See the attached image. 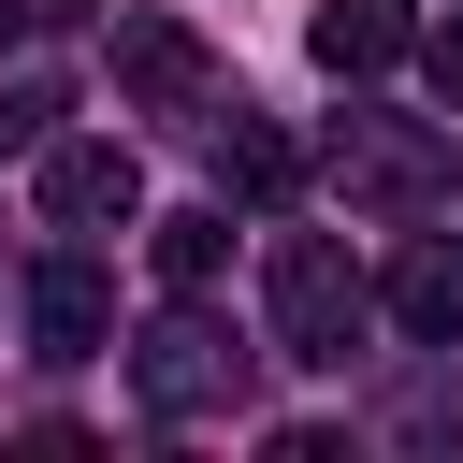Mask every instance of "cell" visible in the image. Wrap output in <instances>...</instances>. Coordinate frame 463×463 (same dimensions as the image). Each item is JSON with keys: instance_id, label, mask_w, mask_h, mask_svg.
<instances>
[{"instance_id": "cell-1", "label": "cell", "mask_w": 463, "mask_h": 463, "mask_svg": "<svg viewBox=\"0 0 463 463\" xmlns=\"http://www.w3.org/2000/svg\"><path fill=\"white\" fill-rule=\"evenodd\" d=\"M260 304H275V362H304V376H347V347L376 333V289H362V260L333 232H275Z\"/></svg>"}, {"instance_id": "cell-2", "label": "cell", "mask_w": 463, "mask_h": 463, "mask_svg": "<svg viewBox=\"0 0 463 463\" xmlns=\"http://www.w3.org/2000/svg\"><path fill=\"white\" fill-rule=\"evenodd\" d=\"M130 391H145V420H232V405L260 391V347H246L203 289H174V304L145 318V347H130Z\"/></svg>"}, {"instance_id": "cell-3", "label": "cell", "mask_w": 463, "mask_h": 463, "mask_svg": "<svg viewBox=\"0 0 463 463\" xmlns=\"http://www.w3.org/2000/svg\"><path fill=\"white\" fill-rule=\"evenodd\" d=\"M318 174H333L362 217H434V203L463 188V145H449L434 116H376V101H347L333 145H318Z\"/></svg>"}, {"instance_id": "cell-4", "label": "cell", "mask_w": 463, "mask_h": 463, "mask_svg": "<svg viewBox=\"0 0 463 463\" xmlns=\"http://www.w3.org/2000/svg\"><path fill=\"white\" fill-rule=\"evenodd\" d=\"M116 101L203 130V116H217V58H203V29H188V14H116Z\"/></svg>"}, {"instance_id": "cell-5", "label": "cell", "mask_w": 463, "mask_h": 463, "mask_svg": "<svg viewBox=\"0 0 463 463\" xmlns=\"http://www.w3.org/2000/svg\"><path fill=\"white\" fill-rule=\"evenodd\" d=\"M203 145H217V188H232V203H260V217H289V203H304V145H289L260 101H217V116H203Z\"/></svg>"}, {"instance_id": "cell-6", "label": "cell", "mask_w": 463, "mask_h": 463, "mask_svg": "<svg viewBox=\"0 0 463 463\" xmlns=\"http://www.w3.org/2000/svg\"><path fill=\"white\" fill-rule=\"evenodd\" d=\"M43 217L58 232H130L145 217V159L130 145H43Z\"/></svg>"}, {"instance_id": "cell-7", "label": "cell", "mask_w": 463, "mask_h": 463, "mask_svg": "<svg viewBox=\"0 0 463 463\" xmlns=\"http://www.w3.org/2000/svg\"><path fill=\"white\" fill-rule=\"evenodd\" d=\"M101 333H116V275H101L87 246H58V260L29 275V347H43V362H101Z\"/></svg>"}, {"instance_id": "cell-8", "label": "cell", "mask_w": 463, "mask_h": 463, "mask_svg": "<svg viewBox=\"0 0 463 463\" xmlns=\"http://www.w3.org/2000/svg\"><path fill=\"white\" fill-rule=\"evenodd\" d=\"M376 449H405V463H449V449H463V347H420V362L376 391Z\"/></svg>"}, {"instance_id": "cell-9", "label": "cell", "mask_w": 463, "mask_h": 463, "mask_svg": "<svg viewBox=\"0 0 463 463\" xmlns=\"http://www.w3.org/2000/svg\"><path fill=\"white\" fill-rule=\"evenodd\" d=\"M304 58L362 87V72H391V58H420V14H405V0H318V14H304Z\"/></svg>"}, {"instance_id": "cell-10", "label": "cell", "mask_w": 463, "mask_h": 463, "mask_svg": "<svg viewBox=\"0 0 463 463\" xmlns=\"http://www.w3.org/2000/svg\"><path fill=\"white\" fill-rule=\"evenodd\" d=\"M376 304H391L420 347H463V246H449V232H420V246L376 275Z\"/></svg>"}, {"instance_id": "cell-11", "label": "cell", "mask_w": 463, "mask_h": 463, "mask_svg": "<svg viewBox=\"0 0 463 463\" xmlns=\"http://www.w3.org/2000/svg\"><path fill=\"white\" fill-rule=\"evenodd\" d=\"M145 260H159V289H217V275H232V203H174V217H145Z\"/></svg>"}, {"instance_id": "cell-12", "label": "cell", "mask_w": 463, "mask_h": 463, "mask_svg": "<svg viewBox=\"0 0 463 463\" xmlns=\"http://www.w3.org/2000/svg\"><path fill=\"white\" fill-rule=\"evenodd\" d=\"M43 130H58V72H14L0 87V145H43Z\"/></svg>"}, {"instance_id": "cell-13", "label": "cell", "mask_w": 463, "mask_h": 463, "mask_svg": "<svg viewBox=\"0 0 463 463\" xmlns=\"http://www.w3.org/2000/svg\"><path fill=\"white\" fill-rule=\"evenodd\" d=\"M420 72H434V101L463 116V14H449V29H420Z\"/></svg>"}, {"instance_id": "cell-14", "label": "cell", "mask_w": 463, "mask_h": 463, "mask_svg": "<svg viewBox=\"0 0 463 463\" xmlns=\"http://www.w3.org/2000/svg\"><path fill=\"white\" fill-rule=\"evenodd\" d=\"M72 14H87V0H29V29H72Z\"/></svg>"}, {"instance_id": "cell-15", "label": "cell", "mask_w": 463, "mask_h": 463, "mask_svg": "<svg viewBox=\"0 0 463 463\" xmlns=\"http://www.w3.org/2000/svg\"><path fill=\"white\" fill-rule=\"evenodd\" d=\"M14 29H29V0H0V43H14Z\"/></svg>"}]
</instances>
